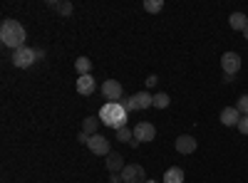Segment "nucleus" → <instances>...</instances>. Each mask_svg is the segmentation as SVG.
Returning <instances> with one entry per match:
<instances>
[{
    "mask_svg": "<svg viewBox=\"0 0 248 183\" xmlns=\"http://www.w3.org/2000/svg\"><path fill=\"white\" fill-rule=\"evenodd\" d=\"M0 40H3V45L5 47H13V50H20V47H25V28L17 23V20L8 17L3 20V28H0Z\"/></svg>",
    "mask_w": 248,
    "mask_h": 183,
    "instance_id": "f257e3e1",
    "label": "nucleus"
},
{
    "mask_svg": "<svg viewBox=\"0 0 248 183\" xmlns=\"http://www.w3.org/2000/svg\"><path fill=\"white\" fill-rule=\"evenodd\" d=\"M127 116H129V114L124 112V107L117 104V101H107V104L99 109V121H102L105 127L114 129V131H119V129L127 127Z\"/></svg>",
    "mask_w": 248,
    "mask_h": 183,
    "instance_id": "f03ea898",
    "label": "nucleus"
},
{
    "mask_svg": "<svg viewBox=\"0 0 248 183\" xmlns=\"http://www.w3.org/2000/svg\"><path fill=\"white\" fill-rule=\"evenodd\" d=\"M35 62H37V55H35V50H30V47H20V50L13 52V65H15L17 70H28V67H32Z\"/></svg>",
    "mask_w": 248,
    "mask_h": 183,
    "instance_id": "7ed1b4c3",
    "label": "nucleus"
},
{
    "mask_svg": "<svg viewBox=\"0 0 248 183\" xmlns=\"http://www.w3.org/2000/svg\"><path fill=\"white\" fill-rule=\"evenodd\" d=\"M122 181L124 183H147V171H144L139 164H127L122 171Z\"/></svg>",
    "mask_w": 248,
    "mask_h": 183,
    "instance_id": "20e7f679",
    "label": "nucleus"
},
{
    "mask_svg": "<svg viewBox=\"0 0 248 183\" xmlns=\"http://www.w3.org/2000/svg\"><path fill=\"white\" fill-rule=\"evenodd\" d=\"M221 67H223V72L229 74V77H233V74L241 70V55H238V52H223Z\"/></svg>",
    "mask_w": 248,
    "mask_h": 183,
    "instance_id": "39448f33",
    "label": "nucleus"
},
{
    "mask_svg": "<svg viewBox=\"0 0 248 183\" xmlns=\"http://www.w3.org/2000/svg\"><path fill=\"white\" fill-rule=\"evenodd\" d=\"M90 151L94 154V156H107V154H112L109 151V139L107 136H102V134H94V136H90Z\"/></svg>",
    "mask_w": 248,
    "mask_h": 183,
    "instance_id": "423d86ee",
    "label": "nucleus"
},
{
    "mask_svg": "<svg viewBox=\"0 0 248 183\" xmlns=\"http://www.w3.org/2000/svg\"><path fill=\"white\" fill-rule=\"evenodd\" d=\"M102 94H105L109 101H117L119 104V99L124 97V87L117 82V79H107V82L102 84Z\"/></svg>",
    "mask_w": 248,
    "mask_h": 183,
    "instance_id": "0eeeda50",
    "label": "nucleus"
},
{
    "mask_svg": "<svg viewBox=\"0 0 248 183\" xmlns=\"http://www.w3.org/2000/svg\"><path fill=\"white\" fill-rule=\"evenodd\" d=\"M134 139H139L141 144L144 141H154L156 139V127L149 124V121H139V124L134 127Z\"/></svg>",
    "mask_w": 248,
    "mask_h": 183,
    "instance_id": "6e6552de",
    "label": "nucleus"
},
{
    "mask_svg": "<svg viewBox=\"0 0 248 183\" xmlns=\"http://www.w3.org/2000/svg\"><path fill=\"white\" fill-rule=\"evenodd\" d=\"M174 146H176V151H179V154H194V151H196V146H199V141H196L191 134H181V136L174 141Z\"/></svg>",
    "mask_w": 248,
    "mask_h": 183,
    "instance_id": "1a4fd4ad",
    "label": "nucleus"
},
{
    "mask_svg": "<svg viewBox=\"0 0 248 183\" xmlns=\"http://www.w3.org/2000/svg\"><path fill=\"white\" fill-rule=\"evenodd\" d=\"M132 99H134V109H137V112L154 107V94H149V89H141V92H137Z\"/></svg>",
    "mask_w": 248,
    "mask_h": 183,
    "instance_id": "9d476101",
    "label": "nucleus"
},
{
    "mask_svg": "<svg viewBox=\"0 0 248 183\" xmlns=\"http://www.w3.org/2000/svg\"><path fill=\"white\" fill-rule=\"evenodd\" d=\"M241 116H243V114H241L236 107H226V109L221 112V124H223V127H238Z\"/></svg>",
    "mask_w": 248,
    "mask_h": 183,
    "instance_id": "9b49d317",
    "label": "nucleus"
},
{
    "mask_svg": "<svg viewBox=\"0 0 248 183\" xmlns=\"http://www.w3.org/2000/svg\"><path fill=\"white\" fill-rule=\"evenodd\" d=\"M77 92H79L82 97L94 94V77H92V74H82V77L77 79Z\"/></svg>",
    "mask_w": 248,
    "mask_h": 183,
    "instance_id": "f8f14e48",
    "label": "nucleus"
},
{
    "mask_svg": "<svg viewBox=\"0 0 248 183\" xmlns=\"http://www.w3.org/2000/svg\"><path fill=\"white\" fill-rule=\"evenodd\" d=\"M105 164H107L109 173H122L124 166H127V164H124V156H122V154H107Z\"/></svg>",
    "mask_w": 248,
    "mask_h": 183,
    "instance_id": "ddd939ff",
    "label": "nucleus"
},
{
    "mask_svg": "<svg viewBox=\"0 0 248 183\" xmlns=\"http://www.w3.org/2000/svg\"><path fill=\"white\" fill-rule=\"evenodd\" d=\"M229 25H231L233 30L243 32V30L248 28V15H243V13H231V17H229Z\"/></svg>",
    "mask_w": 248,
    "mask_h": 183,
    "instance_id": "4468645a",
    "label": "nucleus"
},
{
    "mask_svg": "<svg viewBox=\"0 0 248 183\" xmlns=\"http://www.w3.org/2000/svg\"><path fill=\"white\" fill-rule=\"evenodd\" d=\"M99 124H102L99 116H87L85 121H82V131L90 134V136H94V134H97V129H99Z\"/></svg>",
    "mask_w": 248,
    "mask_h": 183,
    "instance_id": "2eb2a0df",
    "label": "nucleus"
},
{
    "mask_svg": "<svg viewBox=\"0 0 248 183\" xmlns=\"http://www.w3.org/2000/svg\"><path fill=\"white\" fill-rule=\"evenodd\" d=\"M164 183H184V169H179V166L169 169L164 173Z\"/></svg>",
    "mask_w": 248,
    "mask_h": 183,
    "instance_id": "dca6fc26",
    "label": "nucleus"
},
{
    "mask_svg": "<svg viewBox=\"0 0 248 183\" xmlns=\"http://www.w3.org/2000/svg\"><path fill=\"white\" fill-rule=\"evenodd\" d=\"M75 70H77L79 77H82V74H90V70H92L90 57H77V59H75Z\"/></svg>",
    "mask_w": 248,
    "mask_h": 183,
    "instance_id": "f3484780",
    "label": "nucleus"
},
{
    "mask_svg": "<svg viewBox=\"0 0 248 183\" xmlns=\"http://www.w3.org/2000/svg\"><path fill=\"white\" fill-rule=\"evenodd\" d=\"M169 101H171V99H169L167 92H156V94H154V109H167Z\"/></svg>",
    "mask_w": 248,
    "mask_h": 183,
    "instance_id": "a211bd4d",
    "label": "nucleus"
},
{
    "mask_svg": "<svg viewBox=\"0 0 248 183\" xmlns=\"http://www.w3.org/2000/svg\"><path fill=\"white\" fill-rule=\"evenodd\" d=\"M132 139H134V131L129 127H124L117 131V141H122V144H132Z\"/></svg>",
    "mask_w": 248,
    "mask_h": 183,
    "instance_id": "6ab92c4d",
    "label": "nucleus"
},
{
    "mask_svg": "<svg viewBox=\"0 0 248 183\" xmlns=\"http://www.w3.org/2000/svg\"><path fill=\"white\" fill-rule=\"evenodd\" d=\"M144 10L147 13H161L164 10V0H147V3H144Z\"/></svg>",
    "mask_w": 248,
    "mask_h": 183,
    "instance_id": "aec40b11",
    "label": "nucleus"
},
{
    "mask_svg": "<svg viewBox=\"0 0 248 183\" xmlns=\"http://www.w3.org/2000/svg\"><path fill=\"white\" fill-rule=\"evenodd\" d=\"M236 109L243 114V116H248V94H243L241 99H238V104H236Z\"/></svg>",
    "mask_w": 248,
    "mask_h": 183,
    "instance_id": "412c9836",
    "label": "nucleus"
},
{
    "mask_svg": "<svg viewBox=\"0 0 248 183\" xmlns=\"http://www.w3.org/2000/svg\"><path fill=\"white\" fill-rule=\"evenodd\" d=\"M57 13H60V15H70V13H72V3H70V0H62L60 8H57Z\"/></svg>",
    "mask_w": 248,
    "mask_h": 183,
    "instance_id": "4be33fe9",
    "label": "nucleus"
},
{
    "mask_svg": "<svg viewBox=\"0 0 248 183\" xmlns=\"http://www.w3.org/2000/svg\"><path fill=\"white\" fill-rule=\"evenodd\" d=\"M119 104L124 107V112H127V114L137 112V109H134V99H132V97H129V99H124V101H119Z\"/></svg>",
    "mask_w": 248,
    "mask_h": 183,
    "instance_id": "5701e85b",
    "label": "nucleus"
},
{
    "mask_svg": "<svg viewBox=\"0 0 248 183\" xmlns=\"http://www.w3.org/2000/svg\"><path fill=\"white\" fill-rule=\"evenodd\" d=\"M238 131L248 136V116H241V121H238Z\"/></svg>",
    "mask_w": 248,
    "mask_h": 183,
    "instance_id": "b1692460",
    "label": "nucleus"
},
{
    "mask_svg": "<svg viewBox=\"0 0 248 183\" xmlns=\"http://www.w3.org/2000/svg\"><path fill=\"white\" fill-rule=\"evenodd\" d=\"M156 82H159V77H156V74H149L147 79H144V84H147V89H152Z\"/></svg>",
    "mask_w": 248,
    "mask_h": 183,
    "instance_id": "393cba45",
    "label": "nucleus"
},
{
    "mask_svg": "<svg viewBox=\"0 0 248 183\" xmlns=\"http://www.w3.org/2000/svg\"><path fill=\"white\" fill-rule=\"evenodd\" d=\"M77 141H79V144H90V134L79 131V134H77Z\"/></svg>",
    "mask_w": 248,
    "mask_h": 183,
    "instance_id": "a878e982",
    "label": "nucleus"
},
{
    "mask_svg": "<svg viewBox=\"0 0 248 183\" xmlns=\"http://www.w3.org/2000/svg\"><path fill=\"white\" fill-rule=\"evenodd\" d=\"M109 183H124L122 181V173H109Z\"/></svg>",
    "mask_w": 248,
    "mask_h": 183,
    "instance_id": "bb28decb",
    "label": "nucleus"
},
{
    "mask_svg": "<svg viewBox=\"0 0 248 183\" xmlns=\"http://www.w3.org/2000/svg\"><path fill=\"white\" fill-rule=\"evenodd\" d=\"M47 8H52V10H57V8H60V0H50V3H47Z\"/></svg>",
    "mask_w": 248,
    "mask_h": 183,
    "instance_id": "cd10ccee",
    "label": "nucleus"
},
{
    "mask_svg": "<svg viewBox=\"0 0 248 183\" xmlns=\"http://www.w3.org/2000/svg\"><path fill=\"white\" fill-rule=\"evenodd\" d=\"M243 37H246V40H248V28H246V30H243Z\"/></svg>",
    "mask_w": 248,
    "mask_h": 183,
    "instance_id": "c85d7f7f",
    "label": "nucleus"
},
{
    "mask_svg": "<svg viewBox=\"0 0 248 183\" xmlns=\"http://www.w3.org/2000/svg\"><path fill=\"white\" fill-rule=\"evenodd\" d=\"M147 183H156V181H147Z\"/></svg>",
    "mask_w": 248,
    "mask_h": 183,
    "instance_id": "c756f323",
    "label": "nucleus"
}]
</instances>
